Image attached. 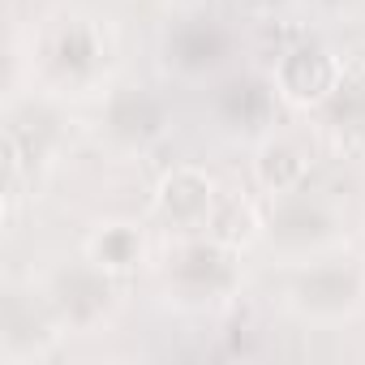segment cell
Returning <instances> with one entry per match:
<instances>
[{"mask_svg":"<svg viewBox=\"0 0 365 365\" xmlns=\"http://www.w3.org/2000/svg\"><path fill=\"white\" fill-rule=\"evenodd\" d=\"M344 69L327 48H292L275 61V91L292 103V108H322L331 103V95L339 91Z\"/></svg>","mask_w":365,"mask_h":365,"instance_id":"cell-1","label":"cell"},{"mask_svg":"<svg viewBox=\"0 0 365 365\" xmlns=\"http://www.w3.org/2000/svg\"><path fill=\"white\" fill-rule=\"evenodd\" d=\"M155 207L159 215L172 224V228H207L211 215H215V180L202 172V168H172L163 180H159V194H155Z\"/></svg>","mask_w":365,"mask_h":365,"instance_id":"cell-2","label":"cell"},{"mask_svg":"<svg viewBox=\"0 0 365 365\" xmlns=\"http://www.w3.org/2000/svg\"><path fill=\"white\" fill-rule=\"evenodd\" d=\"M254 176L271 194H297L309 176V155L297 142H267L254 159Z\"/></svg>","mask_w":365,"mask_h":365,"instance_id":"cell-3","label":"cell"},{"mask_svg":"<svg viewBox=\"0 0 365 365\" xmlns=\"http://www.w3.org/2000/svg\"><path fill=\"white\" fill-rule=\"evenodd\" d=\"M108 120H112V133H120L125 142H150V138L163 129V108L155 103L150 91L125 86V91L112 99Z\"/></svg>","mask_w":365,"mask_h":365,"instance_id":"cell-4","label":"cell"},{"mask_svg":"<svg viewBox=\"0 0 365 365\" xmlns=\"http://www.w3.org/2000/svg\"><path fill=\"white\" fill-rule=\"evenodd\" d=\"M138 258H142V237H138V228L116 224V228H103V232L91 241V262H95L99 271H129V267H138Z\"/></svg>","mask_w":365,"mask_h":365,"instance_id":"cell-5","label":"cell"},{"mask_svg":"<svg viewBox=\"0 0 365 365\" xmlns=\"http://www.w3.org/2000/svg\"><path fill=\"white\" fill-rule=\"evenodd\" d=\"M207 228H211V241H220L224 250H241L258 237V215L241 202H228V207H215Z\"/></svg>","mask_w":365,"mask_h":365,"instance_id":"cell-6","label":"cell"},{"mask_svg":"<svg viewBox=\"0 0 365 365\" xmlns=\"http://www.w3.org/2000/svg\"><path fill=\"white\" fill-rule=\"evenodd\" d=\"M91 56H99V43H95V35H91L86 26H73V31L61 39V48H56V65H61V69H86Z\"/></svg>","mask_w":365,"mask_h":365,"instance_id":"cell-7","label":"cell"}]
</instances>
